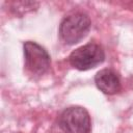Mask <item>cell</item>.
<instances>
[{"instance_id":"3957f363","label":"cell","mask_w":133,"mask_h":133,"mask_svg":"<svg viewBox=\"0 0 133 133\" xmlns=\"http://www.w3.org/2000/svg\"><path fill=\"white\" fill-rule=\"evenodd\" d=\"M59 125L66 133H89L91 128L87 110L80 106L66 108L59 116Z\"/></svg>"},{"instance_id":"5b68a950","label":"cell","mask_w":133,"mask_h":133,"mask_svg":"<svg viewBox=\"0 0 133 133\" xmlns=\"http://www.w3.org/2000/svg\"><path fill=\"white\" fill-rule=\"evenodd\" d=\"M97 87L107 95H113L121 90V80L117 74L109 69L99 71L95 76Z\"/></svg>"},{"instance_id":"277c9868","label":"cell","mask_w":133,"mask_h":133,"mask_svg":"<svg viewBox=\"0 0 133 133\" xmlns=\"http://www.w3.org/2000/svg\"><path fill=\"white\" fill-rule=\"evenodd\" d=\"M25 66L33 75H44L50 69L51 58L48 52L35 42H25L24 46Z\"/></svg>"},{"instance_id":"7a4b0ae2","label":"cell","mask_w":133,"mask_h":133,"mask_svg":"<svg viewBox=\"0 0 133 133\" xmlns=\"http://www.w3.org/2000/svg\"><path fill=\"white\" fill-rule=\"evenodd\" d=\"M105 60V52L103 48L97 44H87L74 50L69 61L71 65L79 71H87L96 68Z\"/></svg>"},{"instance_id":"6da1fadb","label":"cell","mask_w":133,"mask_h":133,"mask_svg":"<svg viewBox=\"0 0 133 133\" xmlns=\"http://www.w3.org/2000/svg\"><path fill=\"white\" fill-rule=\"evenodd\" d=\"M90 19L87 15L76 12L65 17L59 26V36L66 45H75L82 41L90 29Z\"/></svg>"}]
</instances>
